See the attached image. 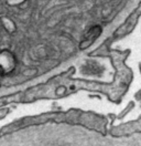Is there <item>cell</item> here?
I'll list each match as a JSON object with an SVG mask.
<instances>
[{
    "label": "cell",
    "mask_w": 141,
    "mask_h": 146,
    "mask_svg": "<svg viewBox=\"0 0 141 146\" xmlns=\"http://www.w3.org/2000/svg\"><path fill=\"white\" fill-rule=\"evenodd\" d=\"M100 32H101V29H100L99 26H95V27L92 28V29L88 31V33L86 35L85 39L82 41V43H80V49H85V48H87V46H90V44L96 40L97 38L99 36Z\"/></svg>",
    "instance_id": "obj_1"
}]
</instances>
